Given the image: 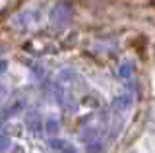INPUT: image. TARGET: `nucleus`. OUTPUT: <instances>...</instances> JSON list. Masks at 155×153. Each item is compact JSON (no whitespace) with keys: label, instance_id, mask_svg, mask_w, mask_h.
I'll list each match as a JSON object with an SVG mask.
<instances>
[{"label":"nucleus","instance_id":"nucleus-2","mask_svg":"<svg viewBox=\"0 0 155 153\" xmlns=\"http://www.w3.org/2000/svg\"><path fill=\"white\" fill-rule=\"evenodd\" d=\"M132 103H134L132 95H130V93H122V95H118V97L113 99V111H114V112L128 111V109L132 107Z\"/></svg>","mask_w":155,"mask_h":153},{"label":"nucleus","instance_id":"nucleus-3","mask_svg":"<svg viewBox=\"0 0 155 153\" xmlns=\"http://www.w3.org/2000/svg\"><path fill=\"white\" fill-rule=\"evenodd\" d=\"M48 145H51L54 151H60V153H78L76 147L72 145L70 142L60 140V138H51V140H48Z\"/></svg>","mask_w":155,"mask_h":153},{"label":"nucleus","instance_id":"nucleus-5","mask_svg":"<svg viewBox=\"0 0 155 153\" xmlns=\"http://www.w3.org/2000/svg\"><path fill=\"white\" fill-rule=\"evenodd\" d=\"M132 72H134L132 62H122V64L118 66V78L120 80H130L132 78Z\"/></svg>","mask_w":155,"mask_h":153},{"label":"nucleus","instance_id":"nucleus-1","mask_svg":"<svg viewBox=\"0 0 155 153\" xmlns=\"http://www.w3.org/2000/svg\"><path fill=\"white\" fill-rule=\"evenodd\" d=\"M72 16H74L72 4H68V2H64V0H60V2H56L54 6H52L51 14H48V20H51V25H52V27L62 29L64 25H68V23H70Z\"/></svg>","mask_w":155,"mask_h":153},{"label":"nucleus","instance_id":"nucleus-10","mask_svg":"<svg viewBox=\"0 0 155 153\" xmlns=\"http://www.w3.org/2000/svg\"><path fill=\"white\" fill-rule=\"evenodd\" d=\"M8 145H10L8 136H2V151H6V149H8Z\"/></svg>","mask_w":155,"mask_h":153},{"label":"nucleus","instance_id":"nucleus-7","mask_svg":"<svg viewBox=\"0 0 155 153\" xmlns=\"http://www.w3.org/2000/svg\"><path fill=\"white\" fill-rule=\"evenodd\" d=\"M23 107V103L21 101H18L16 105H12V107H8V109H4V112H2V118H4V120H6V118L10 116V114H16L18 111H19V109H21Z\"/></svg>","mask_w":155,"mask_h":153},{"label":"nucleus","instance_id":"nucleus-8","mask_svg":"<svg viewBox=\"0 0 155 153\" xmlns=\"http://www.w3.org/2000/svg\"><path fill=\"white\" fill-rule=\"evenodd\" d=\"M56 130H58V122L54 120V118H51V120H47V122H45V132H47V134L54 136Z\"/></svg>","mask_w":155,"mask_h":153},{"label":"nucleus","instance_id":"nucleus-6","mask_svg":"<svg viewBox=\"0 0 155 153\" xmlns=\"http://www.w3.org/2000/svg\"><path fill=\"white\" fill-rule=\"evenodd\" d=\"M97 136H99V128H85L84 132H81V140L84 142H95Z\"/></svg>","mask_w":155,"mask_h":153},{"label":"nucleus","instance_id":"nucleus-9","mask_svg":"<svg viewBox=\"0 0 155 153\" xmlns=\"http://www.w3.org/2000/svg\"><path fill=\"white\" fill-rule=\"evenodd\" d=\"M105 149V147H103V143H99V142H93V143H91V145H87V149H85V153H101V151H103Z\"/></svg>","mask_w":155,"mask_h":153},{"label":"nucleus","instance_id":"nucleus-4","mask_svg":"<svg viewBox=\"0 0 155 153\" xmlns=\"http://www.w3.org/2000/svg\"><path fill=\"white\" fill-rule=\"evenodd\" d=\"M43 128H45V126H43L41 116H39L37 112H31V114H29V116H27V130L33 132V134H39Z\"/></svg>","mask_w":155,"mask_h":153}]
</instances>
